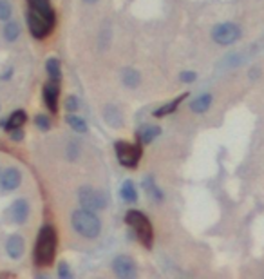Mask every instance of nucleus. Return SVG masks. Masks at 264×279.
Here are the masks:
<instances>
[{
	"instance_id": "1",
	"label": "nucleus",
	"mask_w": 264,
	"mask_h": 279,
	"mask_svg": "<svg viewBox=\"0 0 264 279\" xmlns=\"http://www.w3.org/2000/svg\"><path fill=\"white\" fill-rule=\"evenodd\" d=\"M56 245L58 237L56 230L51 225H46L38 230L36 245H34V263L40 266H49L54 261L56 255Z\"/></svg>"
},
{
	"instance_id": "2",
	"label": "nucleus",
	"mask_w": 264,
	"mask_h": 279,
	"mask_svg": "<svg viewBox=\"0 0 264 279\" xmlns=\"http://www.w3.org/2000/svg\"><path fill=\"white\" fill-rule=\"evenodd\" d=\"M72 227L80 236L87 237V239H96L102 232V221L94 214V210H87V208H78L72 212Z\"/></svg>"
},
{
	"instance_id": "3",
	"label": "nucleus",
	"mask_w": 264,
	"mask_h": 279,
	"mask_svg": "<svg viewBox=\"0 0 264 279\" xmlns=\"http://www.w3.org/2000/svg\"><path fill=\"white\" fill-rule=\"evenodd\" d=\"M125 223L132 228L134 236H136L146 248H150L152 241H154V228H152V223L148 221V218H146L145 214L132 208V210H128V212L125 214Z\"/></svg>"
},
{
	"instance_id": "4",
	"label": "nucleus",
	"mask_w": 264,
	"mask_h": 279,
	"mask_svg": "<svg viewBox=\"0 0 264 279\" xmlns=\"http://www.w3.org/2000/svg\"><path fill=\"white\" fill-rule=\"evenodd\" d=\"M242 37V29L236 22H221L212 29V40L219 46H232Z\"/></svg>"
},
{
	"instance_id": "5",
	"label": "nucleus",
	"mask_w": 264,
	"mask_h": 279,
	"mask_svg": "<svg viewBox=\"0 0 264 279\" xmlns=\"http://www.w3.org/2000/svg\"><path fill=\"white\" fill-rule=\"evenodd\" d=\"M116 149V156L118 161L123 167H128V169H136L140 160H142V143L136 145V143H128V142H116L114 145Z\"/></svg>"
},
{
	"instance_id": "6",
	"label": "nucleus",
	"mask_w": 264,
	"mask_h": 279,
	"mask_svg": "<svg viewBox=\"0 0 264 279\" xmlns=\"http://www.w3.org/2000/svg\"><path fill=\"white\" fill-rule=\"evenodd\" d=\"M28 28H29V33L33 35L34 38H46L52 29H54V24H51L48 19H44L42 15L36 13V11L29 10L28 11Z\"/></svg>"
},
{
	"instance_id": "7",
	"label": "nucleus",
	"mask_w": 264,
	"mask_h": 279,
	"mask_svg": "<svg viewBox=\"0 0 264 279\" xmlns=\"http://www.w3.org/2000/svg\"><path fill=\"white\" fill-rule=\"evenodd\" d=\"M78 199H80L82 207L87 208V210H100V208H105V205H107L105 196L92 187H82L80 192H78Z\"/></svg>"
},
{
	"instance_id": "8",
	"label": "nucleus",
	"mask_w": 264,
	"mask_h": 279,
	"mask_svg": "<svg viewBox=\"0 0 264 279\" xmlns=\"http://www.w3.org/2000/svg\"><path fill=\"white\" fill-rule=\"evenodd\" d=\"M112 270L114 274L122 279H134L136 277V265L128 255H118L112 261Z\"/></svg>"
},
{
	"instance_id": "9",
	"label": "nucleus",
	"mask_w": 264,
	"mask_h": 279,
	"mask_svg": "<svg viewBox=\"0 0 264 279\" xmlns=\"http://www.w3.org/2000/svg\"><path fill=\"white\" fill-rule=\"evenodd\" d=\"M20 183H22V172L14 167L6 169L0 174V190H4V192H11V190L18 189Z\"/></svg>"
},
{
	"instance_id": "10",
	"label": "nucleus",
	"mask_w": 264,
	"mask_h": 279,
	"mask_svg": "<svg viewBox=\"0 0 264 279\" xmlns=\"http://www.w3.org/2000/svg\"><path fill=\"white\" fill-rule=\"evenodd\" d=\"M28 4H29V10L40 13L44 19H48L51 24H56V13L52 10L51 0H28Z\"/></svg>"
},
{
	"instance_id": "11",
	"label": "nucleus",
	"mask_w": 264,
	"mask_h": 279,
	"mask_svg": "<svg viewBox=\"0 0 264 279\" xmlns=\"http://www.w3.org/2000/svg\"><path fill=\"white\" fill-rule=\"evenodd\" d=\"M6 250H8V255H10L11 259L22 257L26 250L24 237L20 236V234H11V236L8 237V241H6Z\"/></svg>"
},
{
	"instance_id": "12",
	"label": "nucleus",
	"mask_w": 264,
	"mask_h": 279,
	"mask_svg": "<svg viewBox=\"0 0 264 279\" xmlns=\"http://www.w3.org/2000/svg\"><path fill=\"white\" fill-rule=\"evenodd\" d=\"M58 95H60L58 82L51 80L44 85V102H46V105H48V109L51 113H56L58 111Z\"/></svg>"
},
{
	"instance_id": "13",
	"label": "nucleus",
	"mask_w": 264,
	"mask_h": 279,
	"mask_svg": "<svg viewBox=\"0 0 264 279\" xmlns=\"http://www.w3.org/2000/svg\"><path fill=\"white\" fill-rule=\"evenodd\" d=\"M28 216H29L28 199L20 198V199H16V201H13V205H11V218H13V221L22 225V223L28 219Z\"/></svg>"
},
{
	"instance_id": "14",
	"label": "nucleus",
	"mask_w": 264,
	"mask_h": 279,
	"mask_svg": "<svg viewBox=\"0 0 264 279\" xmlns=\"http://www.w3.org/2000/svg\"><path fill=\"white\" fill-rule=\"evenodd\" d=\"M26 122H28V114H26V111L18 109V111H14L13 114H10V116L2 122V127H4L8 133H11V131H14V129L22 127Z\"/></svg>"
},
{
	"instance_id": "15",
	"label": "nucleus",
	"mask_w": 264,
	"mask_h": 279,
	"mask_svg": "<svg viewBox=\"0 0 264 279\" xmlns=\"http://www.w3.org/2000/svg\"><path fill=\"white\" fill-rule=\"evenodd\" d=\"M212 102H214V96L210 93H203V95H199L198 98H194L190 102V111L196 114H203L212 107Z\"/></svg>"
},
{
	"instance_id": "16",
	"label": "nucleus",
	"mask_w": 264,
	"mask_h": 279,
	"mask_svg": "<svg viewBox=\"0 0 264 279\" xmlns=\"http://www.w3.org/2000/svg\"><path fill=\"white\" fill-rule=\"evenodd\" d=\"M160 134H161V127H158V125H145L143 129L138 131V140H140L142 145H148V143L154 142Z\"/></svg>"
},
{
	"instance_id": "17",
	"label": "nucleus",
	"mask_w": 264,
	"mask_h": 279,
	"mask_svg": "<svg viewBox=\"0 0 264 279\" xmlns=\"http://www.w3.org/2000/svg\"><path fill=\"white\" fill-rule=\"evenodd\" d=\"M186 96H188V93H183V95H180L178 98H174L172 102H168V104L161 105L160 109H156L152 114H154L156 118H163V116H168V114H172L176 109H178V107H180V104L183 102V100H186Z\"/></svg>"
},
{
	"instance_id": "18",
	"label": "nucleus",
	"mask_w": 264,
	"mask_h": 279,
	"mask_svg": "<svg viewBox=\"0 0 264 279\" xmlns=\"http://www.w3.org/2000/svg\"><path fill=\"white\" fill-rule=\"evenodd\" d=\"M120 194H122V199L125 203L128 205H134L138 201V190H136V185L132 180H125L122 185V189H120Z\"/></svg>"
},
{
	"instance_id": "19",
	"label": "nucleus",
	"mask_w": 264,
	"mask_h": 279,
	"mask_svg": "<svg viewBox=\"0 0 264 279\" xmlns=\"http://www.w3.org/2000/svg\"><path fill=\"white\" fill-rule=\"evenodd\" d=\"M104 118H105V122L110 125V127L120 129L123 125L122 113H120V109H118V107H114V105H107V107H105V109H104Z\"/></svg>"
},
{
	"instance_id": "20",
	"label": "nucleus",
	"mask_w": 264,
	"mask_h": 279,
	"mask_svg": "<svg viewBox=\"0 0 264 279\" xmlns=\"http://www.w3.org/2000/svg\"><path fill=\"white\" fill-rule=\"evenodd\" d=\"M20 33H22V28H20V24L16 20H10L4 26V38L8 42H16L20 38Z\"/></svg>"
},
{
	"instance_id": "21",
	"label": "nucleus",
	"mask_w": 264,
	"mask_h": 279,
	"mask_svg": "<svg viewBox=\"0 0 264 279\" xmlns=\"http://www.w3.org/2000/svg\"><path fill=\"white\" fill-rule=\"evenodd\" d=\"M122 80H123V84L127 85L128 89H134V87H138L140 82H142V75H140L136 69H123Z\"/></svg>"
},
{
	"instance_id": "22",
	"label": "nucleus",
	"mask_w": 264,
	"mask_h": 279,
	"mask_svg": "<svg viewBox=\"0 0 264 279\" xmlns=\"http://www.w3.org/2000/svg\"><path fill=\"white\" fill-rule=\"evenodd\" d=\"M46 69H48V75L51 80L58 82L62 78V67H60V62L56 58H49L48 64H46Z\"/></svg>"
},
{
	"instance_id": "23",
	"label": "nucleus",
	"mask_w": 264,
	"mask_h": 279,
	"mask_svg": "<svg viewBox=\"0 0 264 279\" xmlns=\"http://www.w3.org/2000/svg\"><path fill=\"white\" fill-rule=\"evenodd\" d=\"M67 123H69V125H71L72 129H74L76 133H87V122H85L84 118H80V116H76V114H69V116H67Z\"/></svg>"
},
{
	"instance_id": "24",
	"label": "nucleus",
	"mask_w": 264,
	"mask_h": 279,
	"mask_svg": "<svg viewBox=\"0 0 264 279\" xmlns=\"http://www.w3.org/2000/svg\"><path fill=\"white\" fill-rule=\"evenodd\" d=\"M13 15V8L8 0H0V20H10Z\"/></svg>"
},
{
	"instance_id": "25",
	"label": "nucleus",
	"mask_w": 264,
	"mask_h": 279,
	"mask_svg": "<svg viewBox=\"0 0 264 279\" xmlns=\"http://www.w3.org/2000/svg\"><path fill=\"white\" fill-rule=\"evenodd\" d=\"M78 107H80V102H78L76 96H69V98L66 100V109L69 111V113H76Z\"/></svg>"
},
{
	"instance_id": "26",
	"label": "nucleus",
	"mask_w": 264,
	"mask_h": 279,
	"mask_svg": "<svg viewBox=\"0 0 264 279\" xmlns=\"http://www.w3.org/2000/svg\"><path fill=\"white\" fill-rule=\"evenodd\" d=\"M180 80L184 82V84H192V82L198 80V73L196 71H183L180 75Z\"/></svg>"
},
{
	"instance_id": "27",
	"label": "nucleus",
	"mask_w": 264,
	"mask_h": 279,
	"mask_svg": "<svg viewBox=\"0 0 264 279\" xmlns=\"http://www.w3.org/2000/svg\"><path fill=\"white\" fill-rule=\"evenodd\" d=\"M36 127L42 129V131H49V127H51V122H49L48 116H44V114H40V116H36Z\"/></svg>"
},
{
	"instance_id": "28",
	"label": "nucleus",
	"mask_w": 264,
	"mask_h": 279,
	"mask_svg": "<svg viewBox=\"0 0 264 279\" xmlns=\"http://www.w3.org/2000/svg\"><path fill=\"white\" fill-rule=\"evenodd\" d=\"M58 275H60L62 279L71 277V270L67 268V263H60V266H58Z\"/></svg>"
},
{
	"instance_id": "29",
	"label": "nucleus",
	"mask_w": 264,
	"mask_h": 279,
	"mask_svg": "<svg viewBox=\"0 0 264 279\" xmlns=\"http://www.w3.org/2000/svg\"><path fill=\"white\" fill-rule=\"evenodd\" d=\"M11 138H14V140H22L24 138V133H22V129H14V131H11Z\"/></svg>"
},
{
	"instance_id": "30",
	"label": "nucleus",
	"mask_w": 264,
	"mask_h": 279,
	"mask_svg": "<svg viewBox=\"0 0 264 279\" xmlns=\"http://www.w3.org/2000/svg\"><path fill=\"white\" fill-rule=\"evenodd\" d=\"M259 69H254V71H250V78H257V75H259Z\"/></svg>"
},
{
	"instance_id": "31",
	"label": "nucleus",
	"mask_w": 264,
	"mask_h": 279,
	"mask_svg": "<svg viewBox=\"0 0 264 279\" xmlns=\"http://www.w3.org/2000/svg\"><path fill=\"white\" fill-rule=\"evenodd\" d=\"M84 2H85V4H96V2H98V0H84Z\"/></svg>"
}]
</instances>
